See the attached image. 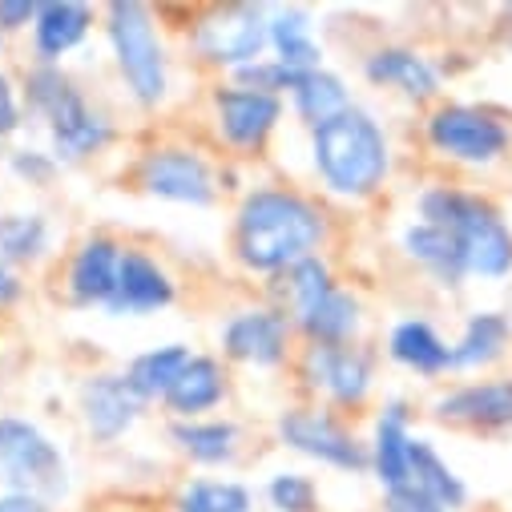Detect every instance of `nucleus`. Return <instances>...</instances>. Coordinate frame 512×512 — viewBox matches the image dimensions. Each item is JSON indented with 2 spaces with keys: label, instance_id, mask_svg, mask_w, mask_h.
<instances>
[{
  "label": "nucleus",
  "instance_id": "35",
  "mask_svg": "<svg viewBox=\"0 0 512 512\" xmlns=\"http://www.w3.org/2000/svg\"><path fill=\"white\" fill-rule=\"evenodd\" d=\"M234 77H238L242 89H259V93L279 97L283 89H295L303 73H291L287 65H279V61H263V57H259V61H250V65L234 69Z\"/></svg>",
  "mask_w": 512,
  "mask_h": 512
},
{
  "label": "nucleus",
  "instance_id": "5",
  "mask_svg": "<svg viewBox=\"0 0 512 512\" xmlns=\"http://www.w3.org/2000/svg\"><path fill=\"white\" fill-rule=\"evenodd\" d=\"M105 33L117 57V69L130 85V93L142 105L166 101L170 73H166V49L154 29V13L138 0H113L105 9Z\"/></svg>",
  "mask_w": 512,
  "mask_h": 512
},
{
  "label": "nucleus",
  "instance_id": "22",
  "mask_svg": "<svg viewBox=\"0 0 512 512\" xmlns=\"http://www.w3.org/2000/svg\"><path fill=\"white\" fill-rule=\"evenodd\" d=\"M404 250H408V259H416L420 267H428L444 287H460V279L468 275L460 242L444 226H432V222L408 226L404 230Z\"/></svg>",
  "mask_w": 512,
  "mask_h": 512
},
{
  "label": "nucleus",
  "instance_id": "19",
  "mask_svg": "<svg viewBox=\"0 0 512 512\" xmlns=\"http://www.w3.org/2000/svg\"><path fill=\"white\" fill-rule=\"evenodd\" d=\"M89 25H93V9L89 5H77V0H49V5H41L37 21H33L37 61L41 65L61 61L69 49H77L85 41Z\"/></svg>",
  "mask_w": 512,
  "mask_h": 512
},
{
  "label": "nucleus",
  "instance_id": "12",
  "mask_svg": "<svg viewBox=\"0 0 512 512\" xmlns=\"http://www.w3.org/2000/svg\"><path fill=\"white\" fill-rule=\"evenodd\" d=\"M214 113H218V134L234 150H259L283 117V101L259 89L226 85L214 93Z\"/></svg>",
  "mask_w": 512,
  "mask_h": 512
},
{
  "label": "nucleus",
  "instance_id": "8",
  "mask_svg": "<svg viewBox=\"0 0 512 512\" xmlns=\"http://www.w3.org/2000/svg\"><path fill=\"white\" fill-rule=\"evenodd\" d=\"M428 142L432 150H440L444 158L468 162V166H488L500 154H508V125L476 105H440L428 117Z\"/></svg>",
  "mask_w": 512,
  "mask_h": 512
},
{
  "label": "nucleus",
  "instance_id": "27",
  "mask_svg": "<svg viewBox=\"0 0 512 512\" xmlns=\"http://www.w3.org/2000/svg\"><path fill=\"white\" fill-rule=\"evenodd\" d=\"M194 355L182 347V343H170V347H154V351H142L130 371H125V383L138 392V400H166V392L174 388V379L186 371Z\"/></svg>",
  "mask_w": 512,
  "mask_h": 512
},
{
  "label": "nucleus",
  "instance_id": "26",
  "mask_svg": "<svg viewBox=\"0 0 512 512\" xmlns=\"http://www.w3.org/2000/svg\"><path fill=\"white\" fill-rule=\"evenodd\" d=\"M388 351H392L396 363H404V367H412L420 375H440V371L452 367V347L424 319L400 323L392 331V339H388Z\"/></svg>",
  "mask_w": 512,
  "mask_h": 512
},
{
  "label": "nucleus",
  "instance_id": "37",
  "mask_svg": "<svg viewBox=\"0 0 512 512\" xmlns=\"http://www.w3.org/2000/svg\"><path fill=\"white\" fill-rule=\"evenodd\" d=\"M53 170H57V166H53L49 154H37V150H17V154H13V174L29 178L33 186H37V182H49Z\"/></svg>",
  "mask_w": 512,
  "mask_h": 512
},
{
  "label": "nucleus",
  "instance_id": "39",
  "mask_svg": "<svg viewBox=\"0 0 512 512\" xmlns=\"http://www.w3.org/2000/svg\"><path fill=\"white\" fill-rule=\"evenodd\" d=\"M17 130H21V101H17L13 81L0 73V138H9Z\"/></svg>",
  "mask_w": 512,
  "mask_h": 512
},
{
  "label": "nucleus",
  "instance_id": "16",
  "mask_svg": "<svg viewBox=\"0 0 512 512\" xmlns=\"http://www.w3.org/2000/svg\"><path fill=\"white\" fill-rule=\"evenodd\" d=\"M81 412H85V428L97 440H117L142 416V400L125 383V375H93L81 388Z\"/></svg>",
  "mask_w": 512,
  "mask_h": 512
},
{
  "label": "nucleus",
  "instance_id": "2",
  "mask_svg": "<svg viewBox=\"0 0 512 512\" xmlns=\"http://www.w3.org/2000/svg\"><path fill=\"white\" fill-rule=\"evenodd\" d=\"M311 154H315V170L327 182V190L343 194V198H367L383 186L388 178V138L371 121V113L363 109H347L339 117H331L327 125L311 134Z\"/></svg>",
  "mask_w": 512,
  "mask_h": 512
},
{
  "label": "nucleus",
  "instance_id": "23",
  "mask_svg": "<svg viewBox=\"0 0 512 512\" xmlns=\"http://www.w3.org/2000/svg\"><path fill=\"white\" fill-rule=\"evenodd\" d=\"M512 343V323L500 311H476L464 323V335L452 343V367H488Z\"/></svg>",
  "mask_w": 512,
  "mask_h": 512
},
{
  "label": "nucleus",
  "instance_id": "17",
  "mask_svg": "<svg viewBox=\"0 0 512 512\" xmlns=\"http://www.w3.org/2000/svg\"><path fill=\"white\" fill-rule=\"evenodd\" d=\"M121 246L105 234L81 242V250L73 254L69 263V299L77 307H105L113 287H117V271H121Z\"/></svg>",
  "mask_w": 512,
  "mask_h": 512
},
{
  "label": "nucleus",
  "instance_id": "1",
  "mask_svg": "<svg viewBox=\"0 0 512 512\" xmlns=\"http://www.w3.org/2000/svg\"><path fill=\"white\" fill-rule=\"evenodd\" d=\"M323 242V214L303 194L291 190H254L238 206L234 250L250 271L279 275L311 259Z\"/></svg>",
  "mask_w": 512,
  "mask_h": 512
},
{
  "label": "nucleus",
  "instance_id": "9",
  "mask_svg": "<svg viewBox=\"0 0 512 512\" xmlns=\"http://www.w3.org/2000/svg\"><path fill=\"white\" fill-rule=\"evenodd\" d=\"M138 182L166 202H186V206H210L214 202V174L210 162L198 150L186 146H158L142 158Z\"/></svg>",
  "mask_w": 512,
  "mask_h": 512
},
{
  "label": "nucleus",
  "instance_id": "4",
  "mask_svg": "<svg viewBox=\"0 0 512 512\" xmlns=\"http://www.w3.org/2000/svg\"><path fill=\"white\" fill-rule=\"evenodd\" d=\"M25 97L29 105L49 121V134H53V150L69 162L101 154L113 138L109 121L81 97V89L57 69V65H37L25 77Z\"/></svg>",
  "mask_w": 512,
  "mask_h": 512
},
{
  "label": "nucleus",
  "instance_id": "36",
  "mask_svg": "<svg viewBox=\"0 0 512 512\" xmlns=\"http://www.w3.org/2000/svg\"><path fill=\"white\" fill-rule=\"evenodd\" d=\"M383 512H444L432 496H424L420 488H392L388 492V504H383Z\"/></svg>",
  "mask_w": 512,
  "mask_h": 512
},
{
  "label": "nucleus",
  "instance_id": "41",
  "mask_svg": "<svg viewBox=\"0 0 512 512\" xmlns=\"http://www.w3.org/2000/svg\"><path fill=\"white\" fill-rule=\"evenodd\" d=\"M13 299H21V279L9 267H0V307H9Z\"/></svg>",
  "mask_w": 512,
  "mask_h": 512
},
{
  "label": "nucleus",
  "instance_id": "6",
  "mask_svg": "<svg viewBox=\"0 0 512 512\" xmlns=\"http://www.w3.org/2000/svg\"><path fill=\"white\" fill-rule=\"evenodd\" d=\"M0 484L5 492H33L57 500L69 492V468L57 444L29 420L0 416Z\"/></svg>",
  "mask_w": 512,
  "mask_h": 512
},
{
  "label": "nucleus",
  "instance_id": "38",
  "mask_svg": "<svg viewBox=\"0 0 512 512\" xmlns=\"http://www.w3.org/2000/svg\"><path fill=\"white\" fill-rule=\"evenodd\" d=\"M37 9L41 5H33V0H0V33H21L37 21Z\"/></svg>",
  "mask_w": 512,
  "mask_h": 512
},
{
  "label": "nucleus",
  "instance_id": "10",
  "mask_svg": "<svg viewBox=\"0 0 512 512\" xmlns=\"http://www.w3.org/2000/svg\"><path fill=\"white\" fill-rule=\"evenodd\" d=\"M279 440L311 460H323L331 468H347L359 472L371 464V452L351 440V432H343L327 412H311V408H291L279 416Z\"/></svg>",
  "mask_w": 512,
  "mask_h": 512
},
{
  "label": "nucleus",
  "instance_id": "13",
  "mask_svg": "<svg viewBox=\"0 0 512 512\" xmlns=\"http://www.w3.org/2000/svg\"><path fill=\"white\" fill-rule=\"evenodd\" d=\"M174 303V283L170 275L142 250H125L121 254V271H117V287L109 295V311L113 315H150Z\"/></svg>",
  "mask_w": 512,
  "mask_h": 512
},
{
  "label": "nucleus",
  "instance_id": "24",
  "mask_svg": "<svg viewBox=\"0 0 512 512\" xmlns=\"http://www.w3.org/2000/svg\"><path fill=\"white\" fill-rule=\"evenodd\" d=\"M327 291H335V279H331V271H327V263L323 259H303V263H295V267H287V271H279L275 275V283H271V295H275V311L287 319V315H303L307 307H315Z\"/></svg>",
  "mask_w": 512,
  "mask_h": 512
},
{
  "label": "nucleus",
  "instance_id": "15",
  "mask_svg": "<svg viewBox=\"0 0 512 512\" xmlns=\"http://www.w3.org/2000/svg\"><path fill=\"white\" fill-rule=\"evenodd\" d=\"M436 416L448 424L496 432L512 428V379H492V383H464V388L448 392L436 400Z\"/></svg>",
  "mask_w": 512,
  "mask_h": 512
},
{
  "label": "nucleus",
  "instance_id": "29",
  "mask_svg": "<svg viewBox=\"0 0 512 512\" xmlns=\"http://www.w3.org/2000/svg\"><path fill=\"white\" fill-rule=\"evenodd\" d=\"M299 327L311 335V343H351L359 327V299L335 287L299 315Z\"/></svg>",
  "mask_w": 512,
  "mask_h": 512
},
{
  "label": "nucleus",
  "instance_id": "30",
  "mask_svg": "<svg viewBox=\"0 0 512 512\" xmlns=\"http://www.w3.org/2000/svg\"><path fill=\"white\" fill-rule=\"evenodd\" d=\"M291 93H295V109H299V117L311 125V130H319V125H327L331 117H339V113L351 109V97H347L343 81H339L335 73H327V69L303 73L299 85H295Z\"/></svg>",
  "mask_w": 512,
  "mask_h": 512
},
{
  "label": "nucleus",
  "instance_id": "3",
  "mask_svg": "<svg viewBox=\"0 0 512 512\" xmlns=\"http://www.w3.org/2000/svg\"><path fill=\"white\" fill-rule=\"evenodd\" d=\"M420 214H424L420 222L444 226L460 242L468 275L504 279L512 271V230L484 198L452 186H436L420 198Z\"/></svg>",
  "mask_w": 512,
  "mask_h": 512
},
{
  "label": "nucleus",
  "instance_id": "32",
  "mask_svg": "<svg viewBox=\"0 0 512 512\" xmlns=\"http://www.w3.org/2000/svg\"><path fill=\"white\" fill-rule=\"evenodd\" d=\"M45 246H49V222L41 214L0 218V259L5 263H37Z\"/></svg>",
  "mask_w": 512,
  "mask_h": 512
},
{
  "label": "nucleus",
  "instance_id": "40",
  "mask_svg": "<svg viewBox=\"0 0 512 512\" xmlns=\"http://www.w3.org/2000/svg\"><path fill=\"white\" fill-rule=\"evenodd\" d=\"M0 512H53V508L33 492H5L0 496Z\"/></svg>",
  "mask_w": 512,
  "mask_h": 512
},
{
  "label": "nucleus",
  "instance_id": "7",
  "mask_svg": "<svg viewBox=\"0 0 512 512\" xmlns=\"http://www.w3.org/2000/svg\"><path fill=\"white\" fill-rule=\"evenodd\" d=\"M267 45H271V21L254 5H222L202 13L194 25V49L210 65L242 69L259 61Z\"/></svg>",
  "mask_w": 512,
  "mask_h": 512
},
{
  "label": "nucleus",
  "instance_id": "31",
  "mask_svg": "<svg viewBox=\"0 0 512 512\" xmlns=\"http://www.w3.org/2000/svg\"><path fill=\"white\" fill-rule=\"evenodd\" d=\"M170 436L198 464H226L238 452V428L226 420H182Z\"/></svg>",
  "mask_w": 512,
  "mask_h": 512
},
{
  "label": "nucleus",
  "instance_id": "34",
  "mask_svg": "<svg viewBox=\"0 0 512 512\" xmlns=\"http://www.w3.org/2000/svg\"><path fill=\"white\" fill-rule=\"evenodd\" d=\"M267 496L279 512H315V504H319V492L303 472H279L267 484Z\"/></svg>",
  "mask_w": 512,
  "mask_h": 512
},
{
  "label": "nucleus",
  "instance_id": "14",
  "mask_svg": "<svg viewBox=\"0 0 512 512\" xmlns=\"http://www.w3.org/2000/svg\"><path fill=\"white\" fill-rule=\"evenodd\" d=\"M287 319L275 307L263 311H242L226 323L222 331V347L230 359L254 363V367H275L287 355Z\"/></svg>",
  "mask_w": 512,
  "mask_h": 512
},
{
  "label": "nucleus",
  "instance_id": "20",
  "mask_svg": "<svg viewBox=\"0 0 512 512\" xmlns=\"http://www.w3.org/2000/svg\"><path fill=\"white\" fill-rule=\"evenodd\" d=\"M412 432H408V412L404 404H388L375 424L371 440V468L375 476L392 488H408V460H412Z\"/></svg>",
  "mask_w": 512,
  "mask_h": 512
},
{
  "label": "nucleus",
  "instance_id": "25",
  "mask_svg": "<svg viewBox=\"0 0 512 512\" xmlns=\"http://www.w3.org/2000/svg\"><path fill=\"white\" fill-rule=\"evenodd\" d=\"M408 484L420 488L424 496H432L444 512L452 508H464L468 500V488L464 480L444 464V456L428 444V440H412V460H408Z\"/></svg>",
  "mask_w": 512,
  "mask_h": 512
},
{
  "label": "nucleus",
  "instance_id": "28",
  "mask_svg": "<svg viewBox=\"0 0 512 512\" xmlns=\"http://www.w3.org/2000/svg\"><path fill=\"white\" fill-rule=\"evenodd\" d=\"M271 49H275V61L287 65L291 73H315L323 61L319 41L311 37V21L299 9H287L271 21Z\"/></svg>",
  "mask_w": 512,
  "mask_h": 512
},
{
  "label": "nucleus",
  "instance_id": "21",
  "mask_svg": "<svg viewBox=\"0 0 512 512\" xmlns=\"http://www.w3.org/2000/svg\"><path fill=\"white\" fill-rule=\"evenodd\" d=\"M226 396V371L218 359H206V355H194L186 363V371L174 379V388L166 392V408L182 420H194L198 412H210L218 408Z\"/></svg>",
  "mask_w": 512,
  "mask_h": 512
},
{
  "label": "nucleus",
  "instance_id": "18",
  "mask_svg": "<svg viewBox=\"0 0 512 512\" xmlns=\"http://www.w3.org/2000/svg\"><path fill=\"white\" fill-rule=\"evenodd\" d=\"M363 73H367V81L392 85V89L408 93L412 101H428V97H436V89H440V73L432 69V61L420 57L416 49H404V45L375 49V53L363 61Z\"/></svg>",
  "mask_w": 512,
  "mask_h": 512
},
{
  "label": "nucleus",
  "instance_id": "11",
  "mask_svg": "<svg viewBox=\"0 0 512 512\" xmlns=\"http://www.w3.org/2000/svg\"><path fill=\"white\" fill-rule=\"evenodd\" d=\"M303 379L335 404H359L371 388V359L351 343H311L303 355Z\"/></svg>",
  "mask_w": 512,
  "mask_h": 512
},
{
  "label": "nucleus",
  "instance_id": "33",
  "mask_svg": "<svg viewBox=\"0 0 512 512\" xmlns=\"http://www.w3.org/2000/svg\"><path fill=\"white\" fill-rule=\"evenodd\" d=\"M178 512H250V492L234 480H198L178 496Z\"/></svg>",
  "mask_w": 512,
  "mask_h": 512
}]
</instances>
